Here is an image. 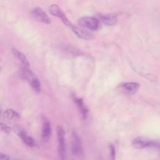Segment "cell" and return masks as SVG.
I'll return each mask as SVG.
<instances>
[{
  "mask_svg": "<svg viewBox=\"0 0 160 160\" xmlns=\"http://www.w3.org/2000/svg\"><path fill=\"white\" fill-rule=\"evenodd\" d=\"M29 67L24 66L21 71V78L28 81L31 85V88L36 92L41 91V82L37 76L29 68Z\"/></svg>",
  "mask_w": 160,
  "mask_h": 160,
  "instance_id": "obj_1",
  "label": "cell"
},
{
  "mask_svg": "<svg viewBox=\"0 0 160 160\" xmlns=\"http://www.w3.org/2000/svg\"><path fill=\"white\" fill-rule=\"evenodd\" d=\"M132 146L134 149H142L144 148H158L159 142L151 140L144 137H137L132 141Z\"/></svg>",
  "mask_w": 160,
  "mask_h": 160,
  "instance_id": "obj_2",
  "label": "cell"
},
{
  "mask_svg": "<svg viewBox=\"0 0 160 160\" xmlns=\"http://www.w3.org/2000/svg\"><path fill=\"white\" fill-rule=\"evenodd\" d=\"M57 137L59 160H66V149L65 143V131L62 126H58L57 127Z\"/></svg>",
  "mask_w": 160,
  "mask_h": 160,
  "instance_id": "obj_3",
  "label": "cell"
},
{
  "mask_svg": "<svg viewBox=\"0 0 160 160\" xmlns=\"http://www.w3.org/2000/svg\"><path fill=\"white\" fill-rule=\"evenodd\" d=\"M13 130L26 146L29 147H33L35 145V141L33 138L26 133L23 128L20 126L16 125L14 126Z\"/></svg>",
  "mask_w": 160,
  "mask_h": 160,
  "instance_id": "obj_4",
  "label": "cell"
},
{
  "mask_svg": "<svg viewBox=\"0 0 160 160\" xmlns=\"http://www.w3.org/2000/svg\"><path fill=\"white\" fill-rule=\"evenodd\" d=\"M78 24L84 28L95 31L99 28V21L97 18L92 16H84L78 20Z\"/></svg>",
  "mask_w": 160,
  "mask_h": 160,
  "instance_id": "obj_5",
  "label": "cell"
},
{
  "mask_svg": "<svg viewBox=\"0 0 160 160\" xmlns=\"http://www.w3.org/2000/svg\"><path fill=\"white\" fill-rule=\"evenodd\" d=\"M49 10L51 14L60 18L64 24L69 26H72L71 23L68 20V18L66 16L65 14L62 11V10L61 9V8L59 7L58 5L56 4H51L49 8Z\"/></svg>",
  "mask_w": 160,
  "mask_h": 160,
  "instance_id": "obj_6",
  "label": "cell"
},
{
  "mask_svg": "<svg viewBox=\"0 0 160 160\" xmlns=\"http://www.w3.org/2000/svg\"><path fill=\"white\" fill-rule=\"evenodd\" d=\"M82 151L81 141L76 132H72L71 135V151L75 156L79 155Z\"/></svg>",
  "mask_w": 160,
  "mask_h": 160,
  "instance_id": "obj_7",
  "label": "cell"
},
{
  "mask_svg": "<svg viewBox=\"0 0 160 160\" xmlns=\"http://www.w3.org/2000/svg\"><path fill=\"white\" fill-rule=\"evenodd\" d=\"M32 16L36 20L44 23V24H50L51 19L47 14L41 8H36L33 9L31 11Z\"/></svg>",
  "mask_w": 160,
  "mask_h": 160,
  "instance_id": "obj_8",
  "label": "cell"
},
{
  "mask_svg": "<svg viewBox=\"0 0 160 160\" xmlns=\"http://www.w3.org/2000/svg\"><path fill=\"white\" fill-rule=\"evenodd\" d=\"M120 88L125 93L133 94L138 91L140 88V84L136 82H127L121 84Z\"/></svg>",
  "mask_w": 160,
  "mask_h": 160,
  "instance_id": "obj_9",
  "label": "cell"
},
{
  "mask_svg": "<svg viewBox=\"0 0 160 160\" xmlns=\"http://www.w3.org/2000/svg\"><path fill=\"white\" fill-rule=\"evenodd\" d=\"M71 27H72V31L74 32V33L78 37H79L83 39H86V40H90L93 38L92 35L91 33H89L88 31H87L86 30H84L82 28L73 26H72Z\"/></svg>",
  "mask_w": 160,
  "mask_h": 160,
  "instance_id": "obj_10",
  "label": "cell"
},
{
  "mask_svg": "<svg viewBox=\"0 0 160 160\" xmlns=\"http://www.w3.org/2000/svg\"><path fill=\"white\" fill-rule=\"evenodd\" d=\"M51 134V126L48 121H45L43 123L42 128V133L41 137L43 141L46 142L49 140Z\"/></svg>",
  "mask_w": 160,
  "mask_h": 160,
  "instance_id": "obj_11",
  "label": "cell"
},
{
  "mask_svg": "<svg viewBox=\"0 0 160 160\" xmlns=\"http://www.w3.org/2000/svg\"><path fill=\"white\" fill-rule=\"evenodd\" d=\"M101 21L108 26H112L116 24L118 18L117 16L113 14H108L102 15L101 17Z\"/></svg>",
  "mask_w": 160,
  "mask_h": 160,
  "instance_id": "obj_12",
  "label": "cell"
},
{
  "mask_svg": "<svg viewBox=\"0 0 160 160\" xmlns=\"http://www.w3.org/2000/svg\"><path fill=\"white\" fill-rule=\"evenodd\" d=\"M11 51H12V54H14V56L22 62V64H23L24 66L29 67V62L28 59L26 58V56L22 52L19 51L18 49H16L14 48H12L11 49Z\"/></svg>",
  "mask_w": 160,
  "mask_h": 160,
  "instance_id": "obj_13",
  "label": "cell"
},
{
  "mask_svg": "<svg viewBox=\"0 0 160 160\" xmlns=\"http://www.w3.org/2000/svg\"><path fill=\"white\" fill-rule=\"evenodd\" d=\"M4 119L6 120H16L20 117L19 114L12 109H8L2 113Z\"/></svg>",
  "mask_w": 160,
  "mask_h": 160,
  "instance_id": "obj_14",
  "label": "cell"
},
{
  "mask_svg": "<svg viewBox=\"0 0 160 160\" xmlns=\"http://www.w3.org/2000/svg\"><path fill=\"white\" fill-rule=\"evenodd\" d=\"M74 102L77 104L78 108L79 109V111L82 114V116L84 118H86L87 117V114L88 112V110L87 108L85 106L83 100L81 98H74Z\"/></svg>",
  "mask_w": 160,
  "mask_h": 160,
  "instance_id": "obj_15",
  "label": "cell"
},
{
  "mask_svg": "<svg viewBox=\"0 0 160 160\" xmlns=\"http://www.w3.org/2000/svg\"><path fill=\"white\" fill-rule=\"evenodd\" d=\"M12 131V128L8 126L7 124L0 122V132H4V133L9 134Z\"/></svg>",
  "mask_w": 160,
  "mask_h": 160,
  "instance_id": "obj_16",
  "label": "cell"
},
{
  "mask_svg": "<svg viewBox=\"0 0 160 160\" xmlns=\"http://www.w3.org/2000/svg\"><path fill=\"white\" fill-rule=\"evenodd\" d=\"M109 149H110V156L111 158V160H115L116 156V150L115 148L112 144L109 145Z\"/></svg>",
  "mask_w": 160,
  "mask_h": 160,
  "instance_id": "obj_17",
  "label": "cell"
},
{
  "mask_svg": "<svg viewBox=\"0 0 160 160\" xmlns=\"http://www.w3.org/2000/svg\"><path fill=\"white\" fill-rule=\"evenodd\" d=\"M0 160H10V158L8 155L0 152Z\"/></svg>",
  "mask_w": 160,
  "mask_h": 160,
  "instance_id": "obj_18",
  "label": "cell"
},
{
  "mask_svg": "<svg viewBox=\"0 0 160 160\" xmlns=\"http://www.w3.org/2000/svg\"><path fill=\"white\" fill-rule=\"evenodd\" d=\"M1 71H2V67L0 66V72H1Z\"/></svg>",
  "mask_w": 160,
  "mask_h": 160,
  "instance_id": "obj_19",
  "label": "cell"
},
{
  "mask_svg": "<svg viewBox=\"0 0 160 160\" xmlns=\"http://www.w3.org/2000/svg\"><path fill=\"white\" fill-rule=\"evenodd\" d=\"M1 113H2V111H1V109H0V116H1Z\"/></svg>",
  "mask_w": 160,
  "mask_h": 160,
  "instance_id": "obj_20",
  "label": "cell"
},
{
  "mask_svg": "<svg viewBox=\"0 0 160 160\" xmlns=\"http://www.w3.org/2000/svg\"><path fill=\"white\" fill-rule=\"evenodd\" d=\"M98 160H101V159H98Z\"/></svg>",
  "mask_w": 160,
  "mask_h": 160,
  "instance_id": "obj_21",
  "label": "cell"
}]
</instances>
